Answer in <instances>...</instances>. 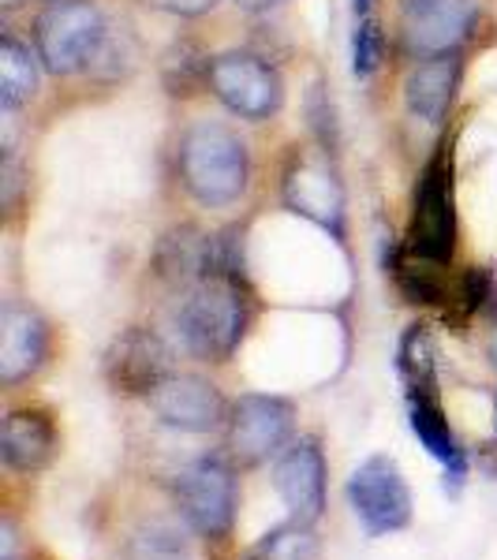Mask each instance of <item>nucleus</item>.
Segmentation results:
<instances>
[{
  "label": "nucleus",
  "mask_w": 497,
  "mask_h": 560,
  "mask_svg": "<svg viewBox=\"0 0 497 560\" xmlns=\"http://www.w3.org/2000/svg\"><path fill=\"white\" fill-rule=\"evenodd\" d=\"M251 318H255V300H251L243 277L232 269H217L184 288V303L176 311L184 345L210 363H224L243 345Z\"/></svg>",
  "instance_id": "nucleus-1"
},
{
  "label": "nucleus",
  "mask_w": 497,
  "mask_h": 560,
  "mask_svg": "<svg viewBox=\"0 0 497 560\" xmlns=\"http://www.w3.org/2000/svg\"><path fill=\"white\" fill-rule=\"evenodd\" d=\"M180 176L203 206H229L247 191V147L232 128L198 120L180 142Z\"/></svg>",
  "instance_id": "nucleus-2"
},
{
  "label": "nucleus",
  "mask_w": 497,
  "mask_h": 560,
  "mask_svg": "<svg viewBox=\"0 0 497 560\" xmlns=\"http://www.w3.org/2000/svg\"><path fill=\"white\" fill-rule=\"evenodd\" d=\"M456 247V202H453V150L441 142L427 161L415 187L408 250L423 261H449Z\"/></svg>",
  "instance_id": "nucleus-3"
},
{
  "label": "nucleus",
  "mask_w": 497,
  "mask_h": 560,
  "mask_svg": "<svg viewBox=\"0 0 497 560\" xmlns=\"http://www.w3.org/2000/svg\"><path fill=\"white\" fill-rule=\"evenodd\" d=\"M38 60L53 75H71L94 60L105 42V20L90 0H53L34 23Z\"/></svg>",
  "instance_id": "nucleus-4"
},
{
  "label": "nucleus",
  "mask_w": 497,
  "mask_h": 560,
  "mask_svg": "<svg viewBox=\"0 0 497 560\" xmlns=\"http://www.w3.org/2000/svg\"><path fill=\"white\" fill-rule=\"evenodd\" d=\"M236 475L224 459L203 456L176 478V509L203 538H224L236 523Z\"/></svg>",
  "instance_id": "nucleus-5"
},
{
  "label": "nucleus",
  "mask_w": 497,
  "mask_h": 560,
  "mask_svg": "<svg viewBox=\"0 0 497 560\" xmlns=\"http://www.w3.org/2000/svg\"><path fill=\"white\" fill-rule=\"evenodd\" d=\"M348 504L356 512V520L363 523L370 538L393 535L412 523V490L404 482L401 467L390 456H370L351 471L348 486Z\"/></svg>",
  "instance_id": "nucleus-6"
},
{
  "label": "nucleus",
  "mask_w": 497,
  "mask_h": 560,
  "mask_svg": "<svg viewBox=\"0 0 497 560\" xmlns=\"http://www.w3.org/2000/svg\"><path fill=\"white\" fill-rule=\"evenodd\" d=\"M210 90L221 97L224 108H232L243 120H266L285 102V83L266 60L251 52H224L206 65Z\"/></svg>",
  "instance_id": "nucleus-7"
},
{
  "label": "nucleus",
  "mask_w": 497,
  "mask_h": 560,
  "mask_svg": "<svg viewBox=\"0 0 497 560\" xmlns=\"http://www.w3.org/2000/svg\"><path fill=\"white\" fill-rule=\"evenodd\" d=\"M296 408L281 396L247 393L229 411V448L240 464H262L292 445Z\"/></svg>",
  "instance_id": "nucleus-8"
},
{
  "label": "nucleus",
  "mask_w": 497,
  "mask_h": 560,
  "mask_svg": "<svg viewBox=\"0 0 497 560\" xmlns=\"http://www.w3.org/2000/svg\"><path fill=\"white\" fill-rule=\"evenodd\" d=\"M169 377V348L147 325H131L105 351V382L124 396H150Z\"/></svg>",
  "instance_id": "nucleus-9"
},
{
  "label": "nucleus",
  "mask_w": 497,
  "mask_h": 560,
  "mask_svg": "<svg viewBox=\"0 0 497 560\" xmlns=\"http://www.w3.org/2000/svg\"><path fill=\"white\" fill-rule=\"evenodd\" d=\"M478 8L472 0H408L404 8V45L412 57H446L472 34Z\"/></svg>",
  "instance_id": "nucleus-10"
},
{
  "label": "nucleus",
  "mask_w": 497,
  "mask_h": 560,
  "mask_svg": "<svg viewBox=\"0 0 497 560\" xmlns=\"http://www.w3.org/2000/svg\"><path fill=\"white\" fill-rule=\"evenodd\" d=\"M150 411L158 415L165 427L184 433H210L224 422V396L213 382L198 374H169L153 393L147 396Z\"/></svg>",
  "instance_id": "nucleus-11"
},
{
  "label": "nucleus",
  "mask_w": 497,
  "mask_h": 560,
  "mask_svg": "<svg viewBox=\"0 0 497 560\" xmlns=\"http://www.w3.org/2000/svg\"><path fill=\"white\" fill-rule=\"evenodd\" d=\"M274 482L281 501L288 504V512H292V520L314 527L325 512V456L319 441L314 438L292 441L281 453V459H277Z\"/></svg>",
  "instance_id": "nucleus-12"
},
{
  "label": "nucleus",
  "mask_w": 497,
  "mask_h": 560,
  "mask_svg": "<svg viewBox=\"0 0 497 560\" xmlns=\"http://www.w3.org/2000/svg\"><path fill=\"white\" fill-rule=\"evenodd\" d=\"M285 202L292 213L311 217L333 236H345V191H340L337 173L325 161L296 158V165L285 176Z\"/></svg>",
  "instance_id": "nucleus-13"
},
{
  "label": "nucleus",
  "mask_w": 497,
  "mask_h": 560,
  "mask_svg": "<svg viewBox=\"0 0 497 560\" xmlns=\"http://www.w3.org/2000/svg\"><path fill=\"white\" fill-rule=\"evenodd\" d=\"M4 332H0V382L20 385L49 355V325L31 306H4Z\"/></svg>",
  "instance_id": "nucleus-14"
},
{
  "label": "nucleus",
  "mask_w": 497,
  "mask_h": 560,
  "mask_svg": "<svg viewBox=\"0 0 497 560\" xmlns=\"http://www.w3.org/2000/svg\"><path fill=\"white\" fill-rule=\"evenodd\" d=\"M0 453L12 471H38L57 453V427L49 411L42 408H20L4 419V441Z\"/></svg>",
  "instance_id": "nucleus-15"
},
{
  "label": "nucleus",
  "mask_w": 497,
  "mask_h": 560,
  "mask_svg": "<svg viewBox=\"0 0 497 560\" xmlns=\"http://www.w3.org/2000/svg\"><path fill=\"white\" fill-rule=\"evenodd\" d=\"M456 83H460L456 52L419 60V65L408 71V83H404V97H408L412 116H419V120H427V124H441L449 105H453Z\"/></svg>",
  "instance_id": "nucleus-16"
},
{
  "label": "nucleus",
  "mask_w": 497,
  "mask_h": 560,
  "mask_svg": "<svg viewBox=\"0 0 497 560\" xmlns=\"http://www.w3.org/2000/svg\"><path fill=\"white\" fill-rule=\"evenodd\" d=\"M408 415H412V430H415V438L423 441V448H427L438 464H446L449 471H453V478H464V453H460L456 433L449 430V419H446V411H441L434 388H419V393L408 396Z\"/></svg>",
  "instance_id": "nucleus-17"
},
{
  "label": "nucleus",
  "mask_w": 497,
  "mask_h": 560,
  "mask_svg": "<svg viewBox=\"0 0 497 560\" xmlns=\"http://www.w3.org/2000/svg\"><path fill=\"white\" fill-rule=\"evenodd\" d=\"M38 90V65H34L31 49L20 45L12 34L0 38V102L4 108L23 105Z\"/></svg>",
  "instance_id": "nucleus-18"
},
{
  "label": "nucleus",
  "mask_w": 497,
  "mask_h": 560,
  "mask_svg": "<svg viewBox=\"0 0 497 560\" xmlns=\"http://www.w3.org/2000/svg\"><path fill=\"white\" fill-rule=\"evenodd\" d=\"M128 560H195L187 538L169 523H142L124 549Z\"/></svg>",
  "instance_id": "nucleus-19"
},
{
  "label": "nucleus",
  "mask_w": 497,
  "mask_h": 560,
  "mask_svg": "<svg viewBox=\"0 0 497 560\" xmlns=\"http://www.w3.org/2000/svg\"><path fill=\"white\" fill-rule=\"evenodd\" d=\"M251 560H319V538H314V530L307 523L292 520L285 527L269 530L251 549Z\"/></svg>",
  "instance_id": "nucleus-20"
},
{
  "label": "nucleus",
  "mask_w": 497,
  "mask_h": 560,
  "mask_svg": "<svg viewBox=\"0 0 497 560\" xmlns=\"http://www.w3.org/2000/svg\"><path fill=\"white\" fill-rule=\"evenodd\" d=\"M438 261H423V258H401L393 266L396 284H401L404 300L408 303H446V280L438 277Z\"/></svg>",
  "instance_id": "nucleus-21"
},
{
  "label": "nucleus",
  "mask_w": 497,
  "mask_h": 560,
  "mask_svg": "<svg viewBox=\"0 0 497 560\" xmlns=\"http://www.w3.org/2000/svg\"><path fill=\"white\" fill-rule=\"evenodd\" d=\"M401 374L412 393L434 388V340L423 325H412L401 340Z\"/></svg>",
  "instance_id": "nucleus-22"
},
{
  "label": "nucleus",
  "mask_w": 497,
  "mask_h": 560,
  "mask_svg": "<svg viewBox=\"0 0 497 560\" xmlns=\"http://www.w3.org/2000/svg\"><path fill=\"white\" fill-rule=\"evenodd\" d=\"M385 52V38H382V23H378L374 12H356V42H351V65H356V75H374L378 65H382Z\"/></svg>",
  "instance_id": "nucleus-23"
},
{
  "label": "nucleus",
  "mask_w": 497,
  "mask_h": 560,
  "mask_svg": "<svg viewBox=\"0 0 497 560\" xmlns=\"http://www.w3.org/2000/svg\"><path fill=\"white\" fill-rule=\"evenodd\" d=\"M460 295H464V303L475 306L490 295V273H486L483 266H475V269H467V277H464V284H460Z\"/></svg>",
  "instance_id": "nucleus-24"
},
{
  "label": "nucleus",
  "mask_w": 497,
  "mask_h": 560,
  "mask_svg": "<svg viewBox=\"0 0 497 560\" xmlns=\"http://www.w3.org/2000/svg\"><path fill=\"white\" fill-rule=\"evenodd\" d=\"M150 4L165 8V12H173V15H203V12H210L217 0H150Z\"/></svg>",
  "instance_id": "nucleus-25"
},
{
  "label": "nucleus",
  "mask_w": 497,
  "mask_h": 560,
  "mask_svg": "<svg viewBox=\"0 0 497 560\" xmlns=\"http://www.w3.org/2000/svg\"><path fill=\"white\" fill-rule=\"evenodd\" d=\"M243 8H266V4H274V0H240Z\"/></svg>",
  "instance_id": "nucleus-26"
},
{
  "label": "nucleus",
  "mask_w": 497,
  "mask_h": 560,
  "mask_svg": "<svg viewBox=\"0 0 497 560\" xmlns=\"http://www.w3.org/2000/svg\"><path fill=\"white\" fill-rule=\"evenodd\" d=\"M4 560H15V557H4Z\"/></svg>",
  "instance_id": "nucleus-27"
}]
</instances>
